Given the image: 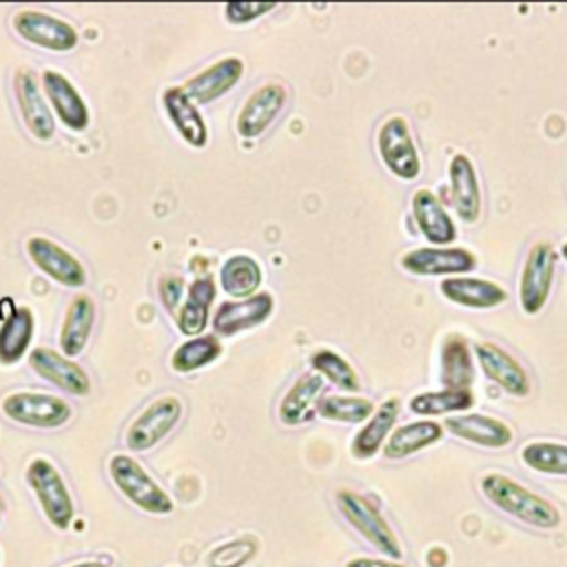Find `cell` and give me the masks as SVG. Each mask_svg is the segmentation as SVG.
<instances>
[{
	"label": "cell",
	"mask_w": 567,
	"mask_h": 567,
	"mask_svg": "<svg viewBox=\"0 0 567 567\" xmlns=\"http://www.w3.org/2000/svg\"><path fill=\"white\" fill-rule=\"evenodd\" d=\"M66 567H109L104 563H97V560H84V563H75V565H66Z\"/></svg>",
	"instance_id": "60d3db41"
},
{
	"label": "cell",
	"mask_w": 567,
	"mask_h": 567,
	"mask_svg": "<svg viewBox=\"0 0 567 567\" xmlns=\"http://www.w3.org/2000/svg\"><path fill=\"white\" fill-rule=\"evenodd\" d=\"M261 266L250 255H233L219 270L221 288L237 299L252 297L261 284Z\"/></svg>",
	"instance_id": "f546056e"
},
{
	"label": "cell",
	"mask_w": 567,
	"mask_h": 567,
	"mask_svg": "<svg viewBox=\"0 0 567 567\" xmlns=\"http://www.w3.org/2000/svg\"><path fill=\"white\" fill-rule=\"evenodd\" d=\"M42 89L62 124H66L71 131H84L89 126V109L75 86L62 73L44 71Z\"/></svg>",
	"instance_id": "cb8c5ba5"
},
{
	"label": "cell",
	"mask_w": 567,
	"mask_h": 567,
	"mask_svg": "<svg viewBox=\"0 0 567 567\" xmlns=\"http://www.w3.org/2000/svg\"><path fill=\"white\" fill-rule=\"evenodd\" d=\"M401 268L410 275L458 277L476 268V257L467 248H412L401 257Z\"/></svg>",
	"instance_id": "8fae6325"
},
{
	"label": "cell",
	"mask_w": 567,
	"mask_h": 567,
	"mask_svg": "<svg viewBox=\"0 0 567 567\" xmlns=\"http://www.w3.org/2000/svg\"><path fill=\"white\" fill-rule=\"evenodd\" d=\"M412 215L421 235L434 246H447L456 239V226L430 188H419L412 197Z\"/></svg>",
	"instance_id": "d6986e66"
},
{
	"label": "cell",
	"mask_w": 567,
	"mask_h": 567,
	"mask_svg": "<svg viewBox=\"0 0 567 567\" xmlns=\"http://www.w3.org/2000/svg\"><path fill=\"white\" fill-rule=\"evenodd\" d=\"M326 381L317 372L301 374L284 394L279 403V421L284 425H303L317 414V401L323 396Z\"/></svg>",
	"instance_id": "ffe728a7"
},
{
	"label": "cell",
	"mask_w": 567,
	"mask_h": 567,
	"mask_svg": "<svg viewBox=\"0 0 567 567\" xmlns=\"http://www.w3.org/2000/svg\"><path fill=\"white\" fill-rule=\"evenodd\" d=\"M29 363L42 379L51 381L53 385H58L75 396H84L91 390V381L84 374V370L78 363H73L71 359H66L49 348H35L29 354Z\"/></svg>",
	"instance_id": "7402d4cb"
},
{
	"label": "cell",
	"mask_w": 567,
	"mask_h": 567,
	"mask_svg": "<svg viewBox=\"0 0 567 567\" xmlns=\"http://www.w3.org/2000/svg\"><path fill=\"white\" fill-rule=\"evenodd\" d=\"M13 27L27 42L49 51H71L78 44V31L69 22L42 11H20Z\"/></svg>",
	"instance_id": "7c38bea8"
},
{
	"label": "cell",
	"mask_w": 567,
	"mask_h": 567,
	"mask_svg": "<svg viewBox=\"0 0 567 567\" xmlns=\"http://www.w3.org/2000/svg\"><path fill=\"white\" fill-rule=\"evenodd\" d=\"M346 567H408L401 560L390 558H370V556H354L346 563Z\"/></svg>",
	"instance_id": "ab89813d"
},
{
	"label": "cell",
	"mask_w": 567,
	"mask_h": 567,
	"mask_svg": "<svg viewBox=\"0 0 567 567\" xmlns=\"http://www.w3.org/2000/svg\"><path fill=\"white\" fill-rule=\"evenodd\" d=\"M288 102V89L279 82H266L257 91L248 95L239 115H237V133L246 140L264 135L270 124L279 117Z\"/></svg>",
	"instance_id": "9c48e42d"
},
{
	"label": "cell",
	"mask_w": 567,
	"mask_h": 567,
	"mask_svg": "<svg viewBox=\"0 0 567 567\" xmlns=\"http://www.w3.org/2000/svg\"><path fill=\"white\" fill-rule=\"evenodd\" d=\"M272 9H275L272 2H268V4L266 2H228L224 7V13L230 24H248Z\"/></svg>",
	"instance_id": "74e56055"
},
{
	"label": "cell",
	"mask_w": 567,
	"mask_h": 567,
	"mask_svg": "<svg viewBox=\"0 0 567 567\" xmlns=\"http://www.w3.org/2000/svg\"><path fill=\"white\" fill-rule=\"evenodd\" d=\"M215 292H217L215 281L208 275L199 277L190 284L186 301L182 303V310L177 315V328H179L182 334L195 337L206 328Z\"/></svg>",
	"instance_id": "f1b7e54d"
},
{
	"label": "cell",
	"mask_w": 567,
	"mask_h": 567,
	"mask_svg": "<svg viewBox=\"0 0 567 567\" xmlns=\"http://www.w3.org/2000/svg\"><path fill=\"white\" fill-rule=\"evenodd\" d=\"M334 505L339 514L350 523V527L368 540L383 558L399 560L403 556L401 543L388 520L381 516L377 505L368 501L363 494L352 492V489H337L334 494Z\"/></svg>",
	"instance_id": "7a4b0ae2"
},
{
	"label": "cell",
	"mask_w": 567,
	"mask_h": 567,
	"mask_svg": "<svg viewBox=\"0 0 567 567\" xmlns=\"http://www.w3.org/2000/svg\"><path fill=\"white\" fill-rule=\"evenodd\" d=\"M182 290H184V281L182 277L177 275H164L159 279V295H162V301L168 310H175V306L179 303L182 299Z\"/></svg>",
	"instance_id": "f35d334b"
},
{
	"label": "cell",
	"mask_w": 567,
	"mask_h": 567,
	"mask_svg": "<svg viewBox=\"0 0 567 567\" xmlns=\"http://www.w3.org/2000/svg\"><path fill=\"white\" fill-rule=\"evenodd\" d=\"M560 255H563V259L567 261V241L560 246Z\"/></svg>",
	"instance_id": "b9f144b4"
},
{
	"label": "cell",
	"mask_w": 567,
	"mask_h": 567,
	"mask_svg": "<svg viewBox=\"0 0 567 567\" xmlns=\"http://www.w3.org/2000/svg\"><path fill=\"white\" fill-rule=\"evenodd\" d=\"M24 476L49 523L55 525L58 529H69L75 509H73L71 492L64 485L60 472L53 467V463L47 458H33L27 465Z\"/></svg>",
	"instance_id": "277c9868"
},
{
	"label": "cell",
	"mask_w": 567,
	"mask_h": 567,
	"mask_svg": "<svg viewBox=\"0 0 567 567\" xmlns=\"http://www.w3.org/2000/svg\"><path fill=\"white\" fill-rule=\"evenodd\" d=\"M474 381L470 343L461 334H450L441 346V383L450 390H467Z\"/></svg>",
	"instance_id": "4316f807"
},
{
	"label": "cell",
	"mask_w": 567,
	"mask_h": 567,
	"mask_svg": "<svg viewBox=\"0 0 567 567\" xmlns=\"http://www.w3.org/2000/svg\"><path fill=\"white\" fill-rule=\"evenodd\" d=\"M0 507H2V503H0Z\"/></svg>",
	"instance_id": "7bdbcfd3"
},
{
	"label": "cell",
	"mask_w": 567,
	"mask_h": 567,
	"mask_svg": "<svg viewBox=\"0 0 567 567\" xmlns=\"http://www.w3.org/2000/svg\"><path fill=\"white\" fill-rule=\"evenodd\" d=\"M255 554H257V540L244 536L210 549L206 556V565L208 567H244L255 558Z\"/></svg>",
	"instance_id": "8d00e7d4"
},
{
	"label": "cell",
	"mask_w": 567,
	"mask_h": 567,
	"mask_svg": "<svg viewBox=\"0 0 567 567\" xmlns=\"http://www.w3.org/2000/svg\"><path fill=\"white\" fill-rule=\"evenodd\" d=\"M481 492L496 509L525 525L538 529H554L560 525V512L547 498L534 494L505 474H485L481 478Z\"/></svg>",
	"instance_id": "6da1fadb"
},
{
	"label": "cell",
	"mask_w": 567,
	"mask_h": 567,
	"mask_svg": "<svg viewBox=\"0 0 567 567\" xmlns=\"http://www.w3.org/2000/svg\"><path fill=\"white\" fill-rule=\"evenodd\" d=\"M93 319H95V303L89 295H78L69 310H66V319L60 332V348L66 354V359L78 357L93 330Z\"/></svg>",
	"instance_id": "83f0119b"
},
{
	"label": "cell",
	"mask_w": 567,
	"mask_h": 567,
	"mask_svg": "<svg viewBox=\"0 0 567 567\" xmlns=\"http://www.w3.org/2000/svg\"><path fill=\"white\" fill-rule=\"evenodd\" d=\"M399 408V399H385L379 408H374L368 421H363V425L357 430L350 443V454L357 461H368L383 447V443L388 441L390 432L396 425Z\"/></svg>",
	"instance_id": "44dd1931"
},
{
	"label": "cell",
	"mask_w": 567,
	"mask_h": 567,
	"mask_svg": "<svg viewBox=\"0 0 567 567\" xmlns=\"http://www.w3.org/2000/svg\"><path fill=\"white\" fill-rule=\"evenodd\" d=\"M310 368L328 383L337 385L339 390H346V392H359L361 388V381H359V374L357 370L334 350H328V348H321L317 352L310 354Z\"/></svg>",
	"instance_id": "e575fe53"
},
{
	"label": "cell",
	"mask_w": 567,
	"mask_h": 567,
	"mask_svg": "<svg viewBox=\"0 0 567 567\" xmlns=\"http://www.w3.org/2000/svg\"><path fill=\"white\" fill-rule=\"evenodd\" d=\"M109 472L117 489L140 509L148 514H171V496L148 476V472L131 456L115 454L109 463Z\"/></svg>",
	"instance_id": "3957f363"
},
{
	"label": "cell",
	"mask_w": 567,
	"mask_h": 567,
	"mask_svg": "<svg viewBox=\"0 0 567 567\" xmlns=\"http://www.w3.org/2000/svg\"><path fill=\"white\" fill-rule=\"evenodd\" d=\"M556 275V250L549 241H536L523 264L518 281V301L523 312L536 315L545 308Z\"/></svg>",
	"instance_id": "8992f818"
},
{
	"label": "cell",
	"mask_w": 567,
	"mask_h": 567,
	"mask_svg": "<svg viewBox=\"0 0 567 567\" xmlns=\"http://www.w3.org/2000/svg\"><path fill=\"white\" fill-rule=\"evenodd\" d=\"M474 357L487 379H492L509 396H527L532 381L520 361H516L507 350L489 341L474 343Z\"/></svg>",
	"instance_id": "30bf717a"
},
{
	"label": "cell",
	"mask_w": 567,
	"mask_h": 567,
	"mask_svg": "<svg viewBox=\"0 0 567 567\" xmlns=\"http://www.w3.org/2000/svg\"><path fill=\"white\" fill-rule=\"evenodd\" d=\"M520 461L538 474L567 476V443L529 441L520 450Z\"/></svg>",
	"instance_id": "d6a6232c"
},
{
	"label": "cell",
	"mask_w": 567,
	"mask_h": 567,
	"mask_svg": "<svg viewBox=\"0 0 567 567\" xmlns=\"http://www.w3.org/2000/svg\"><path fill=\"white\" fill-rule=\"evenodd\" d=\"M377 151L385 168L399 179H414L421 173V157L403 115L388 117L377 133Z\"/></svg>",
	"instance_id": "5b68a950"
},
{
	"label": "cell",
	"mask_w": 567,
	"mask_h": 567,
	"mask_svg": "<svg viewBox=\"0 0 567 567\" xmlns=\"http://www.w3.org/2000/svg\"><path fill=\"white\" fill-rule=\"evenodd\" d=\"M441 295L463 308H476V310H487L496 308L507 299V290L489 279H478L470 275H458V277H445L439 284Z\"/></svg>",
	"instance_id": "ac0fdd59"
},
{
	"label": "cell",
	"mask_w": 567,
	"mask_h": 567,
	"mask_svg": "<svg viewBox=\"0 0 567 567\" xmlns=\"http://www.w3.org/2000/svg\"><path fill=\"white\" fill-rule=\"evenodd\" d=\"M474 405V394L472 390H436V392H421L414 394L408 403L412 414L419 416H436V414H450V412H465L467 408Z\"/></svg>",
	"instance_id": "1f68e13d"
},
{
	"label": "cell",
	"mask_w": 567,
	"mask_h": 567,
	"mask_svg": "<svg viewBox=\"0 0 567 567\" xmlns=\"http://www.w3.org/2000/svg\"><path fill=\"white\" fill-rule=\"evenodd\" d=\"M27 252L31 261L58 284L71 286V288H80L86 284L84 266L71 252H66L60 244L47 237H31L27 241Z\"/></svg>",
	"instance_id": "5bb4252c"
},
{
	"label": "cell",
	"mask_w": 567,
	"mask_h": 567,
	"mask_svg": "<svg viewBox=\"0 0 567 567\" xmlns=\"http://www.w3.org/2000/svg\"><path fill=\"white\" fill-rule=\"evenodd\" d=\"M452 206L465 224H474L481 215V184L472 159L456 153L447 166Z\"/></svg>",
	"instance_id": "e0dca14e"
},
{
	"label": "cell",
	"mask_w": 567,
	"mask_h": 567,
	"mask_svg": "<svg viewBox=\"0 0 567 567\" xmlns=\"http://www.w3.org/2000/svg\"><path fill=\"white\" fill-rule=\"evenodd\" d=\"M182 401L177 396H162L153 401L128 427L126 447L133 452H144L157 445L179 421Z\"/></svg>",
	"instance_id": "ba28073f"
},
{
	"label": "cell",
	"mask_w": 567,
	"mask_h": 567,
	"mask_svg": "<svg viewBox=\"0 0 567 567\" xmlns=\"http://www.w3.org/2000/svg\"><path fill=\"white\" fill-rule=\"evenodd\" d=\"M275 308L270 292H255L239 301H224L213 315V330L217 337H233L241 330L264 323Z\"/></svg>",
	"instance_id": "4fadbf2b"
},
{
	"label": "cell",
	"mask_w": 567,
	"mask_h": 567,
	"mask_svg": "<svg viewBox=\"0 0 567 567\" xmlns=\"http://www.w3.org/2000/svg\"><path fill=\"white\" fill-rule=\"evenodd\" d=\"M13 86H16V100L20 104L27 128L42 142L51 140L55 133L53 115H51L49 106L44 104V97L35 84L33 73L27 69H20L13 78Z\"/></svg>",
	"instance_id": "603a6c76"
},
{
	"label": "cell",
	"mask_w": 567,
	"mask_h": 567,
	"mask_svg": "<svg viewBox=\"0 0 567 567\" xmlns=\"http://www.w3.org/2000/svg\"><path fill=\"white\" fill-rule=\"evenodd\" d=\"M164 109L171 117V122L175 124V128L179 131V135L195 148L206 146L208 142V131L204 124L202 113L197 111L195 102L182 91V86H171L164 91Z\"/></svg>",
	"instance_id": "484cf974"
},
{
	"label": "cell",
	"mask_w": 567,
	"mask_h": 567,
	"mask_svg": "<svg viewBox=\"0 0 567 567\" xmlns=\"http://www.w3.org/2000/svg\"><path fill=\"white\" fill-rule=\"evenodd\" d=\"M2 412L16 423L31 427H60L71 419L64 399L42 392H13L2 399Z\"/></svg>",
	"instance_id": "52a82bcc"
},
{
	"label": "cell",
	"mask_w": 567,
	"mask_h": 567,
	"mask_svg": "<svg viewBox=\"0 0 567 567\" xmlns=\"http://www.w3.org/2000/svg\"><path fill=\"white\" fill-rule=\"evenodd\" d=\"M244 75V62L239 58H224L210 66H206L204 71H199L197 75H193L182 91L195 102V104H208L217 97H221L224 93H228Z\"/></svg>",
	"instance_id": "2e32d148"
},
{
	"label": "cell",
	"mask_w": 567,
	"mask_h": 567,
	"mask_svg": "<svg viewBox=\"0 0 567 567\" xmlns=\"http://www.w3.org/2000/svg\"><path fill=\"white\" fill-rule=\"evenodd\" d=\"M33 334V315L29 308H16L0 328V363H16L27 352Z\"/></svg>",
	"instance_id": "4dcf8cb0"
},
{
	"label": "cell",
	"mask_w": 567,
	"mask_h": 567,
	"mask_svg": "<svg viewBox=\"0 0 567 567\" xmlns=\"http://www.w3.org/2000/svg\"><path fill=\"white\" fill-rule=\"evenodd\" d=\"M372 412H374L372 401L357 394H323L317 401V414L326 421L363 423Z\"/></svg>",
	"instance_id": "836d02e7"
},
{
	"label": "cell",
	"mask_w": 567,
	"mask_h": 567,
	"mask_svg": "<svg viewBox=\"0 0 567 567\" xmlns=\"http://www.w3.org/2000/svg\"><path fill=\"white\" fill-rule=\"evenodd\" d=\"M219 354H221V343L217 337H213V334L195 337V339H188L186 343H182L173 352L171 368L175 372H193L197 368L213 363Z\"/></svg>",
	"instance_id": "d590c367"
},
{
	"label": "cell",
	"mask_w": 567,
	"mask_h": 567,
	"mask_svg": "<svg viewBox=\"0 0 567 567\" xmlns=\"http://www.w3.org/2000/svg\"><path fill=\"white\" fill-rule=\"evenodd\" d=\"M443 425L456 439H463L467 443L489 447V450L507 447L514 439V432L505 421L489 416V414H478V412L447 416V421Z\"/></svg>",
	"instance_id": "9a60e30c"
},
{
	"label": "cell",
	"mask_w": 567,
	"mask_h": 567,
	"mask_svg": "<svg viewBox=\"0 0 567 567\" xmlns=\"http://www.w3.org/2000/svg\"><path fill=\"white\" fill-rule=\"evenodd\" d=\"M441 436H443V425L432 419L403 423L390 432L388 441L383 443V456L388 461L408 458V456L439 443Z\"/></svg>",
	"instance_id": "d4e9b609"
}]
</instances>
